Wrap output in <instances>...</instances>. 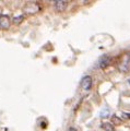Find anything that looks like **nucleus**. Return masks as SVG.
<instances>
[{"instance_id": "f257e3e1", "label": "nucleus", "mask_w": 130, "mask_h": 131, "mask_svg": "<svg viewBox=\"0 0 130 131\" xmlns=\"http://www.w3.org/2000/svg\"><path fill=\"white\" fill-rule=\"evenodd\" d=\"M39 10H40L39 3L35 2V1H27L23 7V12L25 14H27V15L36 14Z\"/></svg>"}, {"instance_id": "f03ea898", "label": "nucleus", "mask_w": 130, "mask_h": 131, "mask_svg": "<svg viewBox=\"0 0 130 131\" xmlns=\"http://www.w3.org/2000/svg\"><path fill=\"white\" fill-rule=\"evenodd\" d=\"M92 85H93V81L90 75H85L82 79V81H81V86L85 91H90L92 89Z\"/></svg>"}, {"instance_id": "7ed1b4c3", "label": "nucleus", "mask_w": 130, "mask_h": 131, "mask_svg": "<svg viewBox=\"0 0 130 131\" xmlns=\"http://www.w3.org/2000/svg\"><path fill=\"white\" fill-rule=\"evenodd\" d=\"M11 26V20L8 15L0 14V27L2 30H8Z\"/></svg>"}, {"instance_id": "20e7f679", "label": "nucleus", "mask_w": 130, "mask_h": 131, "mask_svg": "<svg viewBox=\"0 0 130 131\" xmlns=\"http://www.w3.org/2000/svg\"><path fill=\"white\" fill-rule=\"evenodd\" d=\"M111 57L107 56V55H104L101 57V59H100V62H99V66H100V68L101 69H105V68H107L109 63H111Z\"/></svg>"}, {"instance_id": "39448f33", "label": "nucleus", "mask_w": 130, "mask_h": 131, "mask_svg": "<svg viewBox=\"0 0 130 131\" xmlns=\"http://www.w3.org/2000/svg\"><path fill=\"white\" fill-rule=\"evenodd\" d=\"M54 6H55V9L59 12H62L67 9L68 7V1H63V0H58V1H55L54 2Z\"/></svg>"}, {"instance_id": "423d86ee", "label": "nucleus", "mask_w": 130, "mask_h": 131, "mask_svg": "<svg viewBox=\"0 0 130 131\" xmlns=\"http://www.w3.org/2000/svg\"><path fill=\"white\" fill-rule=\"evenodd\" d=\"M129 62H130V55H127L126 56V59L123 62V64H120V69L123 71H128L129 70Z\"/></svg>"}, {"instance_id": "0eeeda50", "label": "nucleus", "mask_w": 130, "mask_h": 131, "mask_svg": "<svg viewBox=\"0 0 130 131\" xmlns=\"http://www.w3.org/2000/svg\"><path fill=\"white\" fill-rule=\"evenodd\" d=\"M101 127H102V129L105 131H115V127H114L112 122H104Z\"/></svg>"}, {"instance_id": "6e6552de", "label": "nucleus", "mask_w": 130, "mask_h": 131, "mask_svg": "<svg viewBox=\"0 0 130 131\" xmlns=\"http://www.w3.org/2000/svg\"><path fill=\"white\" fill-rule=\"evenodd\" d=\"M109 115H111V112H109V109L104 108V109L101 110V113H100V117H101V118H103V119H105V118L109 117Z\"/></svg>"}, {"instance_id": "1a4fd4ad", "label": "nucleus", "mask_w": 130, "mask_h": 131, "mask_svg": "<svg viewBox=\"0 0 130 131\" xmlns=\"http://www.w3.org/2000/svg\"><path fill=\"white\" fill-rule=\"evenodd\" d=\"M23 20H24V15H18V16H15V18H13V23L20 24Z\"/></svg>"}, {"instance_id": "9d476101", "label": "nucleus", "mask_w": 130, "mask_h": 131, "mask_svg": "<svg viewBox=\"0 0 130 131\" xmlns=\"http://www.w3.org/2000/svg\"><path fill=\"white\" fill-rule=\"evenodd\" d=\"M112 120H113L114 122H115V124H121V120H120V118H118L117 116H113Z\"/></svg>"}, {"instance_id": "9b49d317", "label": "nucleus", "mask_w": 130, "mask_h": 131, "mask_svg": "<svg viewBox=\"0 0 130 131\" xmlns=\"http://www.w3.org/2000/svg\"><path fill=\"white\" fill-rule=\"evenodd\" d=\"M123 115H124V117H125V118H130V114H126V113H124Z\"/></svg>"}, {"instance_id": "f8f14e48", "label": "nucleus", "mask_w": 130, "mask_h": 131, "mask_svg": "<svg viewBox=\"0 0 130 131\" xmlns=\"http://www.w3.org/2000/svg\"><path fill=\"white\" fill-rule=\"evenodd\" d=\"M68 131H77V129H75V128H73V127H70Z\"/></svg>"}, {"instance_id": "ddd939ff", "label": "nucleus", "mask_w": 130, "mask_h": 131, "mask_svg": "<svg viewBox=\"0 0 130 131\" xmlns=\"http://www.w3.org/2000/svg\"><path fill=\"white\" fill-rule=\"evenodd\" d=\"M129 83H130V80H129Z\"/></svg>"}]
</instances>
